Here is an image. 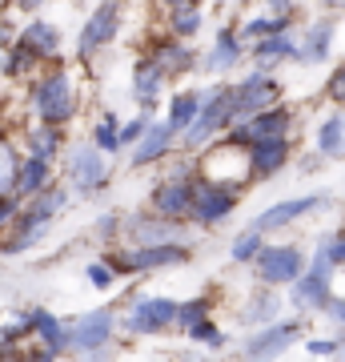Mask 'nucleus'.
<instances>
[{
  "instance_id": "obj_41",
  "label": "nucleus",
  "mask_w": 345,
  "mask_h": 362,
  "mask_svg": "<svg viewBox=\"0 0 345 362\" xmlns=\"http://www.w3.org/2000/svg\"><path fill=\"white\" fill-rule=\"evenodd\" d=\"M149 125H153V117H149V109H141V117H137V121H128L125 129H116V141H121V149H125V145H137V137H141Z\"/></svg>"
},
{
  "instance_id": "obj_5",
  "label": "nucleus",
  "mask_w": 345,
  "mask_h": 362,
  "mask_svg": "<svg viewBox=\"0 0 345 362\" xmlns=\"http://www.w3.org/2000/svg\"><path fill=\"white\" fill-rule=\"evenodd\" d=\"M189 250L185 242H161V246H133L128 254L109 258L116 274H145V270H165V266H185Z\"/></svg>"
},
{
  "instance_id": "obj_26",
  "label": "nucleus",
  "mask_w": 345,
  "mask_h": 362,
  "mask_svg": "<svg viewBox=\"0 0 345 362\" xmlns=\"http://www.w3.org/2000/svg\"><path fill=\"white\" fill-rule=\"evenodd\" d=\"M241 37L233 33V28H221L217 33V49L205 57V69L209 73H225V69H237V61H241Z\"/></svg>"
},
{
  "instance_id": "obj_36",
  "label": "nucleus",
  "mask_w": 345,
  "mask_h": 362,
  "mask_svg": "<svg viewBox=\"0 0 345 362\" xmlns=\"http://www.w3.org/2000/svg\"><path fill=\"white\" fill-rule=\"evenodd\" d=\"M16 145L13 141H4L0 137V194H8L13 189V181H16Z\"/></svg>"
},
{
  "instance_id": "obj_32",
  "label": "nucleus",
  "mask_w": 345,
  "mask_h": 362,
  "mask_svg": "<svg viewBox=\"0 0 345 362\" xmlns=\"http://www.w3.org/2000/svg\"><path fill=\"white\" fill-rule=\"evenodd\" d=\"M277 310H282V298H277V294H257L253 302H249V310H241V322L265 326V322L277 318Z\"/></svg>"
},
{
  "instance_id": "obj_1",
  "label": "nucleus",
  "mask_w": 345,
  "mask_h": 362,
  "mask_svg": "<svg viewBox=\"0 0 345 362\" xmlns=\"http://www.w3.org/2000/svg\"><path fill=\"white\" fill-rule=\"evenodd\" d=\"M77 109H80L77 85H73V77L64 69H52V73H44L37 81V89H32V113H37L40 125H64V121L77 117Z\"/></svg>"
},
{
  "instance_id": "obj_20",
  "label": "nucleus",
  "mask_w": 345,
  "mask_h": 362,
  "mask_svg": "<svg viewBox=\"0 0 345 362\" xmlns=\"http://www.w3.org/2000/svg\"><path fill=\"white\" fill-rule=\"evenodd\" d=\"M173 137H177V133L169 129V121H161V125H149V129L141 133V137H137V149H133V165L141 169V165H153V161H161V157L169 153V149H173Z\"/></svg>"
},
{
  "instance_id": "obj_6",
  "label": "nucleus",
  "mask_w": 345,
  "mask_h": 362,
  "mask_svg": "<svg viewBox=\"0 0 345 362\" xmlns=\"http://www.w3.org/2000/svg\"><path fill=\"white\" fill-rule=\"evenodd\" d=\"M289 125H293L289 109L273 101L269 109H261V113L245 117V121H233V125H229V137H225V141L237 145V149H245V145L261 141V137H282V133H289Z\"/></svg>"
},
{
  "instance_id": "obj_28",
  "label": "nucleus",
  "mask_w": 345,
  "mask_h": 362,
  "mask_svg": "<svg viewBox=\"0 0 345 362\" xmlns=\"http://www.w3.org/2000/svg\"><path fill=\"white\" fill-rule=\"evenodd\" d=\"M317 149H321V157H341L345 153V113H333V117L321 121Z\"/></svg>"
},
{
  "instance_id": "obj_30",
  "label": "nucleus",
  "mask_w": 345,
  "mask_h": 362,
  "mask_svg": "<svg viewBox=\"0 0 345 362\" xmlns=\"http://www.w3.org/2000/svg\"><path fill=\"white\" fill-rule=\"evenodd\" d=\"M169 25H173V37H193L197 28H201V8H197V0H177V4H169Z\"/></svg>"
},
{
  "instance_id": "obj_45",
  "label": "nucleus",
  "mask_w": 345,
  "mask_h": 362,
  "mask_svg": "<svg viewBox=\"0 0 345 362\" xmlns=\"http://www.w3.org/2000/svg\"><path fill=\"white\" fill-rule=\"evenodd\" d=\"M325 93H329L337 105H345V65L333 69V77H329V85H325Z\"/></svg>"
},
{
  "instance_id": "obj_51",
  "label": "nucleus",
  "mask_w": 345,
  "mask_h": 362,
  "mask_svg": "<svg viewBox=\"0 0 345 362\" xmlns=\"http://www.w3.org/2000/svg\"><path fill=\"white\" fill-rule=\"evenodd\" d=\"M325 4H333V8H345V0H325Z\"/></svg>"
},
{
  "instance_id": "obj_52",
  "label": "nucleus",
  "mask_w": 345,
  "mask_h": 362,
  "mask_svg": "<svg viewBox=\"0 0 345 362\" xmlns=\"http://www.w3.org/2000/svg\"><path fill=\"white\" fill-rule=\"evenodd\" d=\"M337 354H345V338H341V342H337Z\"/></svg>"
},
{
  "instance_id": "obj_33",
  "label": "nucleus",
  "mask_w": 345,
  "mask_h": 362,
  "mask_svg": "<svg viewBox=\"0 0 345 362\" xmlns=\"http://www.w3.org/2000/svg\"><path fill=\"white\" fill-rule=\"evenodd\" d=\"M293 28V16H261V21H249V25L237 33L241 40H253V37H269V33H289Z\"/></svg>"
},
{
  "instance_id": "obj_34",
  "label": "nucleus",
  "mask_w": 345,
  "mask_h": 362,
  "mask_svg": "<svg viewBox=\"0 0 345 362\" xmlns=\"http://www.w3.org/2000/svg\"><path fill=\"white\" fill-rule=\"evenodd\" d=\"M56 145H61V125H40V129L28 133V149H32L37 157H49L52 161Z\"/></svg>"
},
{
  "instance_id": "obj_49",
  "label": "nucleus",
  "mask_w": 345,
  "mask_h": 362,
  "mask_svg": "<svg viewBox=\"0 0 345 362\" xmlns=\"http://www.w3.org/2000/svg\"><path fill=\"white\" fill-rule=\"evenodd\" d=\"M97 230H101V233H113V230H116V218H113V214H109V218H101V221H97Z\"/></svg>"
},
{
  "instance_id": "obj_43",
  "label": "nucleus",
  "mask_w": 345,
  "mask_h": 362,
  "mask_svg": "<svg viewBox=\"0 0 345 362\" xmlns=\"http://www.w3.org/2000/svg\"><path fill=\"white\" fill-rule=\"evenodd\" d=\"M321 246H325V258H329V266H345V230L333 233V238H325Z\"/></svg>"
},
{
  "instance_id": "obj_21",
  "label": "nucleus",
  "mask_w": 345,
  "mask_h": 362,
  "mask_svg": "<svg viewBox=\"0 0 345 362\" xmlns=\"http://www.w3.org/2000/svg\"><path fill=\"white\" fill-rule=\"evenodd\" d=\"M49 177H52L49 157L28 153L25 161H16V181H13V194H16V197H32V194H40V189L49 185Z\"/></svg>"
},
{
  "instance_id": "obj_37",
  "label": "nucleus",
  "mask_w": 345,
  "mask_h": 362,
  "mask_svg": "<svg viewBox=\"0 0 345 362\" xmlns=\"http://www.w3.org/2000/svg\"><path fill=\"white\" fill-rule=\"evenodd\" d=\"M261 246H265V242H261V230L237 233V242H233V262H253Z\"/></svg>"
},
{
  "instance_id": "obj_27",
  "label": "nucleus",
  "mask_w": 345,
  "mask_h": 362,
  "mask_svg": "<svg viewBox=\"0 0 345 362\" xmlns=\"http://www.w3.org/2000/svg\"><path fill=\"white\" fill-rule=\"evenodd\" d=\"M149 61H157V65L165 69V73H185V69L197 65L193 49H185V45H177V40H161V45H153Z\"/></svg>"
},
{
  "instance_id": "obj_12",
  "label": "nucleus",
  "mask_w": 345,
  "mask_h": 362,
  "mask_svg": "<svg viewBox=\"0 0 345 362\" xmlns=\"http://www.w3.org/2000/svg\"><path fill=\"white\" fill-rule=\"evenodd\" d=\"M116 28H121V0L97 4V13L85 21V28H80V37H77V52L80 57H92L97 49H104L116 37Z\"/></svg>"
},
{
  "instance_id": "obj_35",
  "label": "nucleus",
  "mask_w": 345,
  "mask_h": 362,
  "mask_svg": "<svg viewBox=\"0 0 345 362\" xmlns=\"http://www.w3.org/2000/svg\"><path fill=\"white\" fill-rule=\"evenodd\" d=\"M201 318H209V298H193V302H177V318H173V326H181V330H189V326H197Z\"/></svg>"
},
{
  "instance_id": "obj_50",
  "label": "nucleus",
  "mask_w": 345,
  "mask_h": 362,
  "mask_svg": "<svg viewBox=\"0 0 345 362\" xmlns=\"http://www.w3.org/2000/svg\"><path fill=\"white\" fill-rule=\"evenodd\" d=\"M16 8H20V13H37L40 0H16Z\"/></svg>"
},
{
  "instance_id": "obj_19",
  "label": "nucleus",
  "mask_w": 345,
  "mask_h": 362,
  "mask_svg": "<svg viewBox=\"0 0 345 362\" xmlns=\"http://www.w3.org/2000/svg\"><path fill=\"white\" fill-rule=\"evenodd\" d=\"M333 33H337V21H333V16L329 21H317V25L305 33V40L293 45V61L297 65H321L333 49Z\"/></svg>"
},
{
  "instance_id": "obj_16",
  "label": "nucleus",
  "mask_w": 345,
  "mask_h": 362,
  "mask_svg": "<svg viewBox=\"0 0 345 362\" xmlns=\"http://www.w3.org/2000/svg\"><path fill=\"white\" fill-rule=\"evenodd\" d=\"M297 334H301L297 322H265V326H257V334L245 338L241 350L249 358H269V354H282V350L293 346Z\"/></svg>"
},
{
  "instance_id": "obj_14",
  "label": "nucleus",
  "mask_w": 345,
  "mask_h": 362,
  "mask_svg": "<svg viewBox=\"0 0 345 362\" xmlns=\"http://www.w3.org/2000/svg\"><path fill=\"white\" fill-rule=\"evenodd\" d=\"M193 169L181 165L177 173H169L161 185L153 189V214H165V218H185L189 214V202H193V181L189 177Z\"/></svg>"
},
{
  "instance_id": "obj_44",
  "label": "nucleus",
  "mask_w": 345,
  "mask_h": 362,
  "mask_svg": "<svg viewBox=\"0 0 345 362\" xmlns=\"http://www.w3.org/2000/svg\"><path fill=\"white\" fill-rule=\"evenodd\" d=\"M16 214H20V197H16L13 189H8V194H0V230H4Z\"/></svg>"
},
{
  "instance_id": "obj_15",
  "label": "nucleus",
  "mask_w": 345,
  "mask_h": 362,
  "mask_svg": "<svg viewBox=\"0 0 345 362\" xmlns=\"http://www.w3.org/2000/svg\"><path fill=\"white\" fill-rule=\"evenodd\" d=\"M285 161H289V133H282V137H261V141L245 145V165H249V177L253 181L273 177Z\"/></svg>"
},
{
  "instance_id": "obj_10",
  "label": "nucleus",
  "mask_w": 345,
  "mask_h": 362,
  "mask_svg": "<svg viewBox=\"0 0 345 362\" xmlns=\"http://www.w3.org/2000/svg\"><path fill=\"white\" fill-rule=\"evenodd\" d=\"M329 258H325V246H317V258H313V270H301L289 282V298H293L297 310H321L325 298H329Z\"/></svg>"
},
{
  "instance_id": "obj_18",
  "label": "nucleus",
  "mask_w": 345,
  "mask_h": 362,
  "mask_svg": "<svg viewBox=\"0 0 345 362\" xmlns=\"http://www.w3.org/2000/svg\"><path fill=\"white\" fill-rule=\"evenodd\" d=\"M44 233H49V218H37V214H28V209L20 206V214L8 221V233H4L0 250H4V254H25V250L32 246V242H40Z\"/></svg>"
},
{
  "instance_id": "obj_11",
  "label": "nucleus",
  "mask_w": 345,
  "mask_h": 362,
  "mask_svg": "<svg viewBox=\"0 0 345 362\" xmlns=\"http://www.w3.org/2000/svg\"><path fill=\"white\" fill-rule=\"evenodd\" d=\"M68 177H73V189L80 197L97 194L109 185V165H104V153L97 145H80L77 153L68 157Z\"/></svg>"
},
{
  "instance_id": "obj_48",
  "label": "nucleus",
  "mask_w": 345,
  "mask_h": 362,
  "mask_svg": "<svg viewBox=\"0 0 345 362\" xmlns=\"http://www.w3.org/2000/svg\"><path fill=\"white\" fill-rule=\"evenodd\" d=\"M273 16H293V0H265Z\"/></svg>"
},
{
  "instance_id": "obj_39",
  "label": "nucleus",
  "mask_w": 345,
  "mask_h": 362,
  "mask_svg": "<svg viewBox=\"0 0 345 362\" xmlns=\"http://www.w3.org/2000/svg\"><path fill=\"white\" fill-rule=\"evenodd\" d=\"M92 145H97L101 153H116V149H121V141H116V117H113V113L104 117L101 125H97V133H92Z\"/></svg>"
},
{
  "instance_id": "obj_7",
  "label": "nucleus",
  "mask_w": 345,
  "mask_h": 362,
  "mask_svg": "<svg viewBox=\"0 0 345 362\" xmlns=\"http://www.w3.org/2000/svg\"><path fill=\"white\" fill-rule=\"evenodd\" d=\"M113 310H89L73 318V322L64 326V334H68V350H80V354H104L109 350V338H113Z\"/></svg>"
},
{
  "instance_id": "obj_42",
  "label": "nucleus",
  "mask_w": 345,
  "mask_h": 362,
  "mask_svg": "<svg viewBox=\"0 0 345 362\" xmlns=\"http://www.w3.org/2000/svg\"><path fill=\"white\" fill-rule=\"evenodd\" d=\"M89 282L97 286V290H109V286L116 282V270L109 266V262H92L89 266Z\"/></svg>"
},
{
  "instance_id": "obj_53",
  "label": "nucleus",
  "mask_w": 345,
  "mask_h": 362,
  "mask_svg": "<svg viewBox=\"0 0 345 362\" xmlns=\"http://www.w3.org/2000/svg\"><path fill=\"white\" fill-rule=\"evenodd\" d=\"M165 4H177V0H165Z\"/></svg>"
},
{
  "instance_id": "obj_22",
  "label": "nucleus",
  "mask_w": 345,
  "mask_h": 362,
  "mask_svg": "<svg viewBox=\"0 0 345 362\" xmlns=\"http://www.w3.org/2000/svg\"><path fill=\"white\" fill-rule=\"evenodd\" d=\"M293 45H297V40L289 37V33H269V37H257V45H253L257 69L273 73L282 61H293Z\"/></svg>"
},
{
  "instance_id": "obj_3",
  "label": "nucleus",
  "mask_w": 345,
  "mask_h": 362,
  "mask_svg": "<svg viewBox=\"0 0 345 362\" xmlns=\"http://www.w3.org/2000/svg\"><path fill=\"white\" fill-rule=\"evenodd\" d=\"M237 209V185L229 181H213V177H197L193 181V202L189 214L197 226H217Z\"/></svg>"
},
{
  "instance_id": "obj_29",
  "label": "nucleus",
  "mask_w": 345,
  "mask_h": 362,
  "mask_svg": "<svg viewBox=\"0 0 345 362\" xmlns=\"http://www.w3.org/2000/svg\"><path fill=\"white\" fill-rule=\"evenodd\" d=\"M197 105H201V93H197V89L177 93V97L169 101V129H173V133H185V125L197 117Z\"/></svg>"
},
{
  "instance_id": "obj_4",
  "label": "nucleus",
  "mask_w": 345,
  "mask_h": 362,
  "mask_svg": "<svg viewBox=\"0 0 345 362\" xmlns=\"http://www.w3.org/2000/svg\"><path fill=\"white\" fill-rule=\"evenodd\" d=\"M277 93H282V85L273 81V73L257 69V73H249L245 81L229 85V117L233 121H245V117L261 113V109H269V105L277 101Z\"/></svg>"
},
{
  "instance_id": "obj_46",
  "label": "nucleus",
  "mask_w": 345,
  "mask_h": 362,
  "mask_svg": "<svg viewBox=\"0 0 345 362\" xmlns=\"http://www.w3.org/2000/svg\"><path fill=\"white\" fill-rule=\"evenodd\" d=\"M321 310H325V314H329V318H333V322H341L345 326V298H325V306H321Z\"/></svg>"
},
{
  "instance_id": "obj_23",
  "label": "nucleus",
  "mask_w": 345,
  "mask_h": 362,
  "mask_svg": "<svg viewBox=\"0 0 345 362\" xmlns=\"http://www.w3.org/2000/svg\"><path fill=\"white\" fill-rule=\"evenodd\" d=\"M16 45H20L25 52H32L37 61H44V57H56V49H61V33H56V25L32 21V25L16 37Z\"/></svg>"
},
{
  "instance_id": "obj_40",
  "label": "nucleus",
  "mask_w": 345,
  "mask_h": 362,
  "mask_svg": "<svg viewBox=\"0 0 345 362\" xmlns=\"http://www.w3.org/2000/svg\"><path fill=\"white\" fill-rule=\"evenodd\" d=\"M189 334H193V342H201V346H209V350H225V334H221L209 318H201L197 326H189Z\"/></svg>"
},
{
  "instance_id": "obj_8",
  "label": "nucleus",
  "mask_w": 345,
  "mask_h": 362,
  "mask_svg": "<svg viewBox=\"0 0 345 362\" xmlns=\"http://www.w3.org/2000/svg\"><path fill=\"white\" fill-rule=\"evenodd\" d=\"M257 278L265 286H289L305 270V250L301 246H261L257 250Z\"/></svg>"
},
{
  "instance_id": "obj_13",
  "label": "nucleus",
  "mask_w": 345,
  "mask_h": 362,
  "mask_svg": "<svg viewBox=\"0 0 345 362\" xmlns=\"http://www.w3.org/2000/svg\"><path fill=\"white\" fill-rule=\"evenodd\" d=\"M173 318H177V302L173 298H137L125 318V330H133V334H161V330L173 326Z\"/></svg>"
},
{
  "instance_id": "obj_38",
  "label": "nucleus",
  "mask_w": 345,
  "mask_h": 362,
  "mask_svg": "<svg viewBox=\"0 0 345 362\" xmlns=\"http://www.w3.org/2000/svg\"><path fill=\"white\" fill-rule=\"evenodd\" d=\"M32 65H37V57H32V52H25L20 45L4 52V77H25Z\"/></svg>"
},
{
  "instance_id": "obj_31",
  "label": "nucleus",
  "mask_w": 345,
  "mask_h": 362,
  "mask_svg": "<svg viewBox=\"0 0 345 362\" xmlns=\"http://www.w3.org/2000/svg\"><path fill=\"white\" fill-rule=\"evenodd\" d=\"M64 202H68V189H61V185H44L40 194H32V206H25L28 214H37V218H49L52 221V214H61L64 209Z\"/></svg>"
},
{
  "instance_id": "obj_25",
  "label": "nucleus",
  "mask_w": 345,
  "mask_h": 362,
  "mask_svg": "<svg viewBox=\"0 0 345 362\" xmlns=\"http://www.w3.org/2000/svg\"><path fill=\"white\" fill-rule=\"evenodd\" d=\"M165 77H169V73L157 65V61H145V65L137 69V77H133V97H137V105H141V109H153V105H157Z\"/></svg>"
},
{
  "instance_id": "obj_17",
  "label": "nucleus",
  "mask_w": 345,
  "mask_h": 362,
  "mask_svg": "<svg viewBox=\"0 0 345 362\" xmlns=\"http://www.w3.org/2000/svg\"><path fill=\"white\" fill-rule=\"evenodd\" d=\"M325 202H329V197H321V194H305V197H289V202H277L273 209H265V214H257L253 230L269 233V230H282V226H293L297 218H305L309 209L325 206Z\"/></svg>"
},
{
  "instance_id": "obj_24",
  "label": "nucleus",
  "mask_w": 345,
  "mask_h": 362,
  "mask_svg": "<svg viewBox=\"0 0 345 362\" xmlns=\"http://www.w3.org/2000/svg\"><path fill=\"white\" fill-rule=\"evenodd\" d=\"M32 330H37V338H40V350H44V358L68 354V334H64V326L56 322L49 310H32Z\"/></svg>"
},
{
  "instance_id": "obj_9",
  "label": "nucleus",
  "mask_w": 345,
  "mask_h": 362,
  "mask_svg": "<svg viewBox=\"0 0 345 362\" xmlns=\"http://www.w3.org/2000/svg\"><path fill=\"white\" fill-rule=\"evenodd\" d=\"M125 233L133 246H161V242H189V226L165 214H133L125 221Z\"/></svg>"
},
{
  "instance_id": "obj_47",
  "label": "nucleus",
  "mask_w": 345,
  "mask_h": 362,
  "mask_svg": "<svg viewBox=\"0 0 345 362\" xmlns=\"http://www.w3.org/2000/svg\"><path fill=\"white\" fill-rule=\"evenodd\" d=\"M341 338H309V354H337Z\"/></svg>"
},
{
  "instance_id": "obj_2",
  "label": "nucleus",
  "mask_w": 345,
  "mask_h": 362,
  "mask_svg": "<svg viewBox=\"0 0 345 362\" xmlns=\"http://www.w3.org/2000/svg\"><path fill=\"white\" fill-rule=\"evenodd\" d=\"M229 85H213L201 93L197 117L185 125V149H205L209 141H217L221 129H229Z\"/></svg>"
}]
</instances>
